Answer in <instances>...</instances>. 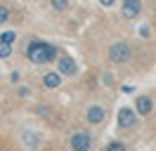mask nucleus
Wrapping results in <instances>:
<instances>
[{"mask_svg":"<svg viewBox=\"0 0 156 151\" xmlns=\"http://www.w3.org/2000/svg\"><path fill=\"white\" fill-rule=\"evenodd\" d=\"M55 54H57L55 45H48L43 40H33L26 47V57H29L33 64H48L50 59H55Z\"/></svg>","mask_w":156,"mask_h":151,"instance_id":"nucleus-1","label":"nucleus"},{"mask_svg":"<svg viewBox=\"0 0 156 151\" xmlns=\"http://www.w3.org/2000/svg\"><path fill=\"white\" fill-rule=\"evenodd\" d=\"M130 54H133V50H130V45H126V43H116V45L109 47V59H111V61H116V64L128 61Z\"/></svg>","mask_w":156,"mask_h":151,"instance_id":"nucleus-2","label":"nucleus"},{"mask_svg":"<svg viewBox=\"0 0 156 151\" xmlns=\"http://www.w3.org/2000/svg\"><path fill=\"white\" fill-rule=\"evenodd\" d=\"M90 144H92V139H90L88 132H76V135L71 137V149L73 151H88Z\"/></svg>","mask_w":156,"mask_h":151,"instance_id":"nucleus-3","label":"nucleus"},{"mask_svg":"<svg viewBox=\"0 0 156 151\" xmlns=\"http://www.w3.org/2000/svg\"><path fill=\"white\" fill-rule=\"evenodd\" d=\"M140 9H142V2H140V0H123L121 12H123L126 19H135L137 14H140Z\"/></svg>","mask_w":156,"mask_h":151,"instance_id":"nucleus-4","label":"nucleus"},{"mask_svg":"<svg viewBox=\"0 0 156 151\" xmlns=\"http://www.w3.org/2000/svg\"><path fill=\"white\" fill-rule=\"evenodd\" d=\"M118 125H121V128H133V125H135V111L128 109V106H123V109L118 111Z\"/></svg>","mask_w":156,"mask_h":151,"instance_id":"nucleus-5","label":"nucleus"},{"mask_svg":"<svg viewBox=\"0 0 156 151\" xmlns=\"http://www.w3.org/2000/svg\"><path fill=\"white\" fill-rule=\"evenodd\" d=\"M59 73L62 76H73L76 73V61L71 57H59Z\"/></svg>","mask_w":156,"mask_h":151,"instance_id":"nucleus-6","label":"nucleus"},{"mask_svg":"<svg viewBox=\"0 0 156 151\" xmlns=\"http://www.w3.org/2000/svg\"><path fill=\"white\" fill-rule=\"evenodd\" d=\"M85 116H88V123L97 125V123H102V121H104V109H102V106H90Z\"/></svg>","mask_w":156,"mask_h":151,"instance_id":"nucleus-7","label":"nucleus"},{"mask_svg":"<svg viewBox=\"0 0 156 151\" xmlns=\"http://www.w3.org/2000/svg\"><path fill=\"white\" fill-rule=\"evenodd\" d=\"M59 83H62V73H52V71H50V73H45L43 76V85H45V87H50V90H52V87H59Z\"/></svg>","mask_w":156,"mask_h":151,"instance_id":"nucleus-8","label":"nucleus"},{"mask_svg":"<svg viewBox=\"0 0 156 151\" xmlns=\"http://www.w3.org/2000/svg\"><path fill=\"white\" fill-rule=\"evenodd\" d=\"M135 106H137V113H142V116H147V113H151V99L149 97H137V102H135Z\"/></svg>","mask_w":156,"mask_h":151,"instance_id":"nucleus-9","label":"nucleus"},{"mask_svg":"<svg viewBox=\"0 0 156 151\" xmlns=\"http://www.w3.org/2000/svg\"><path fill=\"white\" fill-rule=\"evenodd\" d=\"M0 40H2V43H7V45H14V40H17V33H14V31H5V33L0 36Z\"/></svg>","mask_w":156,"mask_h":151,"instance_id":"nucleus-10","label":"nucleus"},{"mask_svg":"<svg viewBox=\"0 0 156 151\" xmlns=\"http://www.w3.org/2000/svg\"><path fill=\"white\" fill-rule=\"evenodd\" d=\"M10 52H12V45H7V43H2V40H0V59L10 57Z\"/></svg>","mask_w":156,"mask_h":151,"instance_id":"nucleus-11","label":"nucleus"},{"mask_svg":"<svg viewBox=\"0 0 156 151\" xmlns=\"http://www.w3.org/2000/svg\"><path fill=\"white\" fill-rule=\"evenodd\" d=\"M104 151H126V144H121V142H111Z\"/></svg>","mask_w":156,"mask_h":151,"instance_id":"nucleus-12","label":"nucleus"},{"mask_svg":"<svg viewBox=\"0 0 156 151\" xmlns=\"http://www.w3.org/2000/svg\"><path fill=\"white\" fill-rule=\"evenodd\" d=\"M52 7L62 12V9H66V7H69V0H52Z\"/></svg>","mask_w":156,"mask_h":151,"instance_id":"nucleus-13","label":"nucleus"},{"mask_svg":"<svg viewBox=\"0 0 156 151\" xmlns=\"http://www.w3.org/2000/svg\"><path fill=\"white\" fill-rule=\"evenodd\" d=\"M7 17H10V9L5 7V5H0V24H5V21H7Z\"/></svg>","mask_w":156,"mask_h":151,"instance_id":"nucleus-14","label":"nucleus"},{"mask_svg":"<svg viewBox=\"0 0 156 151\" xmlns=\"http://www.w3.org/2000/svg\"><path fill=\"white\" fill-rule=\"evenodd\" d=\"M99 2H102V5H107V7H109V5H114V0H99Z\"/></svg>","mask_w":156,"mask_h":151,"instance_id":"nucleus-15","label":"nucleus"}]
</instances>
